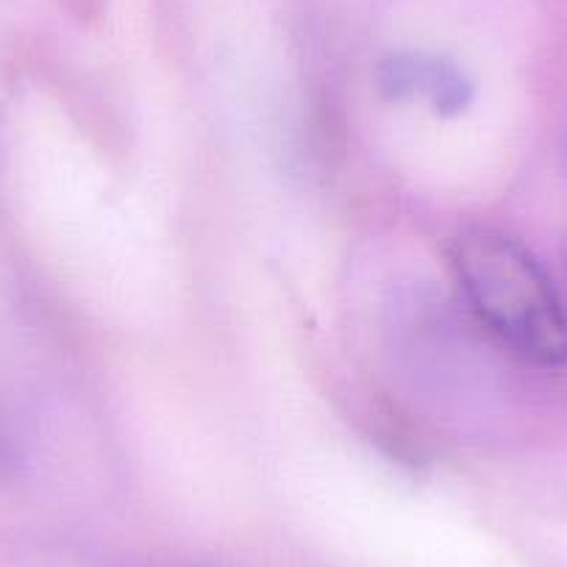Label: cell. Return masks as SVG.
<instances>
[{
	"label": "cell",
	"instance_id": "6da1fadb",
	"mask_svg": "<svg viewBox=\"0 0 567 567\" xmlns=\"http://www.w3.org/2000/svg\"><path fill=\"white\" fill-rule=\"evenodd\" d=\"M451 261L476 318L512 353L537 368H565L567 309L526 245L473 226L454 239Z\"/></svg>",
	"mask_w": 567,
	"mask_h": 567
},
{
	"label": "cell",
	"instance_id": "7a4b0ae2",
	"mask_svg": "<svg viewBox=\"0 0 567 567\" xmlns=\"http://www.w3.org/2000/svg\"><path fill=\"white\" fill-rule=\"evenodd\" d=\"M379 86L392 101L423 95L443 117L465 112L473 97L467 75L454 62L429 53H398L379 70Z\"/></svg>",
	"mask_w": 567,
	"mask_h": 567
},
{
	"label": "cell",
	"instance_id": "3957f363",
	"mask_svg": "<svg viewBox=\"0 0 567 567\" xmlns=\"http://www.w3.org/2000/svg\"><path fill=\"white\" fill-rule=\"evenodd\" d=\"M14 465H18V456H14L12 440H9L7 434V425H3V420H0V489L12 482Z\"/></svg>",
	"mask_w": 567,
	"mask_h": 567
}]
</instances>
